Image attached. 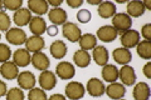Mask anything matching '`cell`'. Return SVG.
<instances>
[{"instance_id": "6da1fadb", "label": "cell", "mask_w": 151, "mask_h": 100, "mask_svg": "<svg viewBox=\"0 0 151 100\" xmlns=\"http://www.w3.org/2000/svg\"><path fill=\"white\" fill-rule=\"evenodd\" d=\"M112 26L116 29L117 33H125L126 30H130L132 26V19L125 13L115 14L112 18Z\"/></svg>"}, {"instance_id": "7a4b0ae2", "label": "cell", "mask_w": 151, "mask_h": 100, "mask_svg": "<svg viewBox=\"0 0 151 100\" xmlns=\"http://www.w3.org/2000/svg\"><path fill=\"white\" fill-rule=\"evenodd\" d=\"M65 96L70 100H79L84 96L86 89H84L83 84L79 82H70L65 85Z\"/></svg>"}, {"instance_id": "3957f363", "label": "cell", "mask_w": 151, "mask_h": 100, "mask_svg": "<svg viewBox=\"0 0 151 100\" xmlns=\"http://www.w3.org/2000/svg\"><path fill=\"white\" fill-rule=\"evenodd\" d=\"M55 75L59 77L62 80H70L76 75L74 65L69 61H60L55 66Z\"/></svg>"}, {"instance_id": "277c9868", "label": "cell", "mask_w": 151, "mask_h": 100, "mask_svg": "<svg viewBox=\"0 0 151 100\" xmlns=\"http://www.w3.org/2000/svg\"><path fill=\"white\" fill-rule=\"evenodd\" d=\"M5 38L8 43H10L12 45H22V44H25L27 41V34L24 30H22L20 28H10L6 34Z\"/></svg>"}, {"instance_id": "5b68a950", "label": "cell", "mask_w": 151, "mask_h": 100, "mask_svg": "<svg viewBox=\"0 0 151 100\" xmlns=\"http://www.w3.org/2000/svg\"><path fill=\"white\" fill-rule=\"evenodd\" d=\"M62 34L67 40H69L70 43H76L79 40V38L82 36L81 29L76 25L74 23H65L63 24L62 28Z\"/></svg>"}, {"instance_id": "8992f818", "label": "cell", "mask_w": 151, "mask_h": 100, "mask_svg": "<svg viewBox=\"0 0 151 100\" xmlns=\"http://www.w3.org/2000/svg\"><path fill=\"white\" fill-rule=\"evenodd\" d=\"M140 43V33L137 30H126L121 34V44L124 45L126 49H131L135 48Z\"/></svg>"}, {"instance_id": "52a82bcc", "label": "cell", "mask_w": 151, "mask_h": 100, "mask_svg": "<svg viewBox=\"0 0 151 100\" xmlns=\"http://www.w3.org/2000/svg\"><path fill=\"white\" fill-rule=\"evenodd\" d=\"M38 82H39L40 88L43 90H52L57 85V75L52 73L50 70H44L40 73Z\"/></svg>"}, {"instance_id": "ba28073f", "label": "cell", "mask_w": 151, "mask_h": 100, "mask_svg": "<svg viewBox=\"0 0 151 100\" xmlns=\"http://www.w3.org/2000/svg\"><path fill=\"white\" fill-rule=\"evenodd\" d=\"M86 90L88 91V94L91 95L93 98H100L105 94V84H103L100 79L97 78H92L89 79L87 82V87H86Z\"/></svg>"}, {"instance_id": "9c48e42d", "label": "cell", "mask_w": 151, "mask_h": 100, "mask_svg": "<svg viewBox=\"0 0 151 100\" xmlns=\"http://www.w3.org/2000/svg\"><path fill=\"white\" fill-rule=\"evenodd\" d=\"M119 78L121 79V83L126 87H131L136 83V73L135 69L130 65H124L119 70Z\"/></svg>"}, {"instance_id": "30bf717a", "label": "cell", "mask_w": 151, "mask_h": 100, "mask_svg": "<svg viewBox=\"0 0 151 100\" xmlns=\"http://www.w3.org/2000/svg\"><path fill=\"white\" fill-rule=\"evenodd\" d=\"M117 35H119V33L116 31V29L112 25H103L97 30V36L96 38H98L101 41L112 43V41L116 40Z\"/></svg>"}, {"instance_id": "8fae6325", "label": "cell", "mask_w": 151, "mask_h": 100, "mask_svg": "<svg viewBox=\"0 0 151 100\" xmlns=\"http://www.w3.org/2000/svg\"><path fill=\"white\" fill-rule=\"evenodd\" d=\"M17 82L19 84V87H20V89L30 90L34 88V85H35V77L30 71H22V73H19V75H18Z\"/></svg>"}, {"instance_id": "7c38bea8", "label": "cell", "mask_w": 151, "mask_h": 100, "mask_svg": "<svg viewBox=\"0 0 151 100\" xmlns=\"http://www.w3.org/2000/svg\"><path fill=\"white\" fill-rule=\"evenodd\" d=\"M32 58L30 53L27 49H18L14 51L13 54V63L15 64L18 68H25L30 64Z\"/></svg>"}, {"instance_id": "4fadbf2b", "label": "cell", "mask_w": 151, "mask_h": 100, "mask_svg": "<svg viewBox=\"0 0 151 100\" xmlns=\"http://www.w3.org/2000/svg\"><path fill=\"white\" fill-rule=\"evenodd\" d=\"M48 18L50 23H53V25L57 26V25H63V24L67 23L68 15H67V11L59 6V8L50 9V11L48 13Z\"/></svg>"}, {"instance_id": "5bb4252c", "label": "cell", "mask_w": 151, "mask_h": 100, "mask_svg": "<svg viewBox=\"0 0 151 100\" xmlns=\"http://www.w3.org/2000/svg\"><path fill=\"white\" fill-rule=\"evenodd\" d=\"M105 93L107 94L108 98H111L113 100H120L125 96L126 94V89H125V85L124 84H120V83H111L108 87L106 88Z\"/></svg>"}, {"instance_id": "9a60e30c", "label": "cell", "mask_w": 151, "mask_h": 100, "mask_svg": "<svg viewBox=\"0 0 151 100\" xmlns=\"http://www.w3.org/2000/svg\"><path fill=\"white\" fill-rule=\"evenodd\" d=\"M25 49L29 51V53H39L40 50L44 49L45 46V41L42 36H37V35H33L30 38H28L27 41H25Z\"/></svg>"}, {"instance_id": "2e32d148", "label": "cell", "mask_w": 151, "mask_h": 100, "mask_svg": "<svg viewBox=\"0 0 151 100\" xmlns=\"http://www.w3.org/2000/svg\"><path fill=\"white\" fill-rule=\"evenodd\" d=\"M13 20L18 26L29 25V23L32 20V13H30V10L28 8H23L22 6L19 10H17L15 13H14Z\"/></svg>"}, {"instance_id": "e0dca14e", "label": "cell", "mask_w": 151, "mask_h": 100, "mask_svg": "<svg viewBox=\"0 0 151 100\" xmlns=\"http://www.w3.org/2000/svg\"><path fill=\"white\" fill-rule=\"evenodd\" d=\"M0 74L1 77L6 80H14L18 78L19 75V70H18V66L13 63V61H6L1 66H0Z\"/></svg>"}, {"instance_id": "ac0fdd59", "label": "cell", "mask_w": 151, "mask_h": 100, "mask_svg": "<svg viewBox=\"0 0 151 100\" xmlns=\"http://www.w3.org/2000/svg\"><path fill=\"white\" fill-rule=\"evenodd\" d=\"M112 56L115 61L117 64H121V65H127L132 60V54L129 49L126 48H116L112 53Z\"/></svg>"}, {"instance_id": "d6986e66", "label": "cell", "mask_w": 151, "mask_h": 100, "mask_svg": "<svg viewBox=\"0 0 151 100\" xmlns=\"http://www.w3.org/2000/svg\"><path fill=\"white\" fill-rule=\"evenodd\" d=\"M30 63L33 64V66L37 69V70H48L49 65H50V61H49V58L44 53H42V51H39V53H35L33 54L32 56V61Z\"/></svg>"}, {"instance_id": "ffe728a7", "label": "cell", "mask_w": 151, "mask_h": 100, "mask_svg": "<svg viewBox=\"0 0 151 100\" xmlns=\"http://www.w3.org/2000/svg\"><path fill=\"white\" fill-rule=\"evenodd\" d=\"M29 29L34 35L42 36V34H44L47 31V23L43 18L34 16V18H32V20L29 23Z\"/></svg>"}, {"instance_id": "44dd1931", "label": "cell", "mask_w": 151, "mask_h": 100, "mask_svg": "<svg viewBox=\"0 0 151 100\" xmlns=\"http://www.w3.org/2000/svg\"><path fill=\"white\" fill-rule=\"evenodd\" d=\"M49 51L54 59H63L67 55V45L62 40H55L50 44Z\"/></svg>"}, {"instance_id": "7402d4cb", "label": "cell", "mask_w": 151, "mask_h": 100, "mask_svg": "<svg viewBox=\"0 0 151 100\" xmlns=\"http://www.w3.org/2000/svg\"><path fill=\"white\" fill-rule=\"evenodd\" d=\"M48 1L45 0H29L28 1V9L30 10V13L33 11L38 16L48 13Z\"/></svg>"}, {"instance_id": "603a6c76", "label": "cell", "mask_w": 151, "mask_h": 100, "mask_svg": "<svg viewBox=\"0 0 151 100\" xmlns=\"http://www.w3.org/2000/svg\"><path fill=\"white\" fill-rule=\"evenodd\" d=\"M127 15L130 18H140L144 15L145 13V6L142 1H139V0H134V1L127 3Z\"/></svg>"}, {"instance_id": "cb8c5ba5", "label": "cell", "mask_w": 151, "mask_h": 100, "mask_svg": "<svg viewBox=\"0 0 151 100\" xmlns=\"http://www.w3.org/2000/svg\"><path fill=\"white\" fill-rule=\"evenodd\" d=\"M135 100H149L150 98V87L147 83H137L134 88V91H132Z\"/></svg>"}, {"instance_id": "d4e9b609", "label": "cell", "mask_w": 151, "mask_h": 100, "mask_svg": "<svg viewBox=\"0 0 151 100\" xmlns=\"http://www.w3.org/2000/svg\"><path fill=\"white\" fill-rule=\"evenodd\" d=\"M116 5L111 1H102L100 5H98V9H97V13L98 15L103 19H110V18H113V15L116 14Z\"/></svg>"}, {"instance_id": "484cf974", "label": "cell", "mask_w": 151, "mask_h": 100, "mask_svg": "<svg viewBox=\"0 0 151 100\" xmlns=\"http://www.w3.org/2000/svg\"><path fill=\"white\" fill-rule=\"evenodd\" d=\"M102 78L107 83H116V80L119 79V69L116 68V65L112 64H106L102 69Z\"/></svg>"}, {"instance_id": "4316f807", "label": "cell", "mask_w": 151, "mask_h": 100, "mask_svg": "<svg viewBox=\"0 0 151 100\" xmlns=\"http://www.w3.org/2000/svg\"><path fill=\"white\" fill-rule=\"evenodd\" d=\"M92 56L94 63L100 66H105L108 63V51L105 46H96L93 49Z\"/></svg>"}, {"instance_id": "83f0119b", "label": "cell", "mask_w": 151, "mask_h": 100, "mask_svg": "<svg viewBox=\"0 0 151 100\" xmlns=\"http://www.w3.org/2000/svg\"><path fill=\"white\" fill-rule=\"evenodd\" d=\"M73 61L74 64L79 66V68H87L91 64V55L86 50H77L73 55Z\"/></svg>"}, {"instance_id": "f1b7e54d", "label": "cell", "mask_w": 151, "mask_h": 100, "mask_svg": "<svg viewBox=\"0 0 151 100\" xmlns=\"http://www.w3.org/2000/svg\"><path fill=\"white\" fill-rule=\"evenodd\" d=\"M79 48L81 50H92L97 46V38L92 34H83L79 38Z\"/></svg>"}, {"instance_id": "f546056e", "label": "cell", "mask_w": 151, "mask_h": 100, "mask_svg": "<svg viewBox=\"0 0 151 100\" xmlns=\"http://www.w3.org/2000/svg\"><path fill=\"white\" fill-rule=\"evenodd\" d=\"M136 51L140 58H142L145 60L151 59V43L147 40H142L136 45Z\"/></svg>"}, {"instance_id": "4dcf8cb0", "label": "cell", "mask_w": 151, "mask_h": 100, "mask_svg": "<svg viewBox=\"0 0 151 100\" xmlns=\"http://www.w3.org/2000/svg\"><path fill=\"white\" fill-rule=\"evenodd\" d=\"M28 99L29 100H48L45 94V90H43L42 88H33L29 90V94H28Z\"/></svg>"}, {"instance_id": "1f68e13d", "label": "cell", "mask_w": 151, "mask_h": 100, "mask_svg": "<svg viewBox=\"0 0 151 100\" xmlns=\"http://www.w3.org/2000/svg\"><path fill=\"white\" fill-rule=\"evenodd\" d=\"M6 100H24L25 95L23 89L20 88H12L10 90H8L6 93Z\"/></svg>"}, {"instance_id": "d6a6232c", "label": "cell", "mask_w": 151, "mask_h": 100, "mask_svg": "<svg viewBox=\"0 0 151 100\" xmlns=\"http://www.w3.org/2000/svg\"><path fill=\"white\" fill-rule=\"evenodd\" d=\"M10 56H12V50L9 48V45L0 43V63L4 64L6 61H9L10 60Z\"/></svg>"}, {"instance_id": "836d02e7", "label": "cell", "mask_w": 151, "mask_h": 100, "mask_svg": "<svg viewBox=\"0 0 151 100\" xmlns=\"http://www.w3.org/2000/svg\"><path fill=\"white\" fill-rule=\"evenodd\" d=\"M10 18H9L8 14L1 10L0 11V31H8L10 29Z\"/></svg>"}, {"instance_id": "e575fe53", "label": "cell", "mask_w": 151, "mask_h": 100, "mask_svg": "<svg viewBox=\"0 0 151 100\" xmlns=\"http://www.w3.org/2000/svg\"><path fill=\"white\" fill-rule=\"evenodd\" d=\"M3 5H4V9H6V10L17 11L22 8L23 0H6V1H3Z\"/></svg>"}, {"instance_id": "d590c367", "label": "cell", "mask_w": 151, "mask_h": 100, "mask_svg": "<svg viewBox=\"0 0 151 100\" xmlns=\"http://www.w3.org/2000/svg\"><path fill=\"white\" fill-rule=\"evenodd\" d=\"M91 18H92V15L87 9H82V10H79L77 13V20L82 24H87L89 20H91Z\"/></svg>"}, {"instance_id": "8d00e7d4", "label": "cell", "mask_w": 151, "mask_h": 100, "mask_svg": "<svg viewBox=\"0 0 151 100\" xmlns=\"http://www.w3.org/2000/svg\"><path fill=\"white\" fill-rule=\"evenodd\" d=\"M141 35L145 38V40H147V41L151 40V24H145L141 28Z\"/></svg>"}, {"instance_id": "74e56055", "label": "cell", "mask_w": 151, "mask_h": 100, "mask_svg": "<svg viewBox=\"0 0 151 100\" xmlns=\"http://www.w3.org/2000/svg\"><path fill=\"white\" fill-rule=\"evenodd\" d=\"M83 4V0H67V5L70 8L77 9Z\"/></svg>"}, {"instance_id": "f35d334b", "label": "cell", "mask_w": 151, "mask_h": 100, "mask_svg": "<svg viewBox=\"0 0 151 100\" xmlns=\"http://www.w3.org/2000/svg\"><path fill=\"white\" fill-rule=\"evenodd\" d=\"M142 71H144V75H145L146 78H147V79H151V63H150V61L144 65Z\"/></svg>"}, {"instance_id": "ab89813d", "label": "cell", "mask_w": 151, "mask_h": 100, "mask_svg": "<svg viewBox=\"0 0 151 100\" xmlns=\"http://www.w3.org/2000/svg\"><path fill=\"white\" fill-rule=\"evenodd\" d=\"M8 93V87H6V83L0 80V98L1 96H5Z\"/></svg>"}, {"instance_id": "60d3db41", "label": "cell", "mask_w": 151, "mask_h": 100, "mask_svg": "<svg viewBox=\"0 0 151 100\" xmlns=\"http://www.w3.org/2000/svg\"><path fill=\"white\" fill-rule=\"evenodd\" d=\"M47 33H48L49 36H55L58 34V28L55 25H50L49 28H47Z\"/></svg>"}, {"instance_id": "b9f144b4", "label": "cell", "mask_w": 151, "mask_h": 100, "mask_svg": "<svg viewBox=\"0 0 151 100\" xmlns=\"http://www.w3.org/2000/svg\"><path fill=\"white\" fill-rule=\"evenodd\" d=\"M63 0H49L48 1V5L53 6V8H59L60 5H62Z\"/></svg>"}, {"instance_id": "7bdbcfd3", "label": "cell", "mask_w": 151, "mask_h": 100, "mask_svg": "<svg viewBox=\"0 0 151 100\" xmlns=\"http://www.w3.org/2000/svg\"><path fill=\"white\" fill-rule=\"evenodd\" d=\"M48 100H67V99L62 94H53L50 95V98H48Z\"/></svg>"}, {"instance_id": "ee69618b", "label": "cell", "mask_w": 151, "mask_h": 100, "mask_svg": "<svg viewBox=\"0 0 151 100\" xmlns=\"http://www.w3.org/2000/svg\"><path fill=\"white\" fill-rule=\"evenodd\" d=\"M101 3V0H88V4H91V5H100Z\"/></svg>"}, {"instance_id": "f6af8a7d", "label": "cell", "mask_w": 151, "mask_h": 100, "mask_svg": "<svg viewBox=\"0 0 151 100\" xmlns=\"http://www.w3.org/2000/svg\"><path fill=\"white\" fill-rule=\"evenodd\" d=\"M142 3H144V6H145L146 10H151V3L149 1V0L147 1H142Z\"/></svg>"}, {"instance_id": "bcb514c9", "label": "cell", "mask_w": 151, "mask_h": 100, "mask_svg": "<svg viewBox=\"0 0 151 100\" xmlns=\"http://www.w3.org/2000/svg\"><path fill=\"white\" fill-rule=\"evenodd\" d=\"M3 8H4V5H3V1H1V0H0V11L3 10Z\"/></svg>"}, {"instance_id": "7dc6e473", "label": "cell", "mask_w": 151, "mask_h": 100, "mask_svg": "<svg viewBox=\"0 0 151 100\" xmlns=\"http://www.w3.org/2000/svg\"><path fill=\"white\" fill-rule=\"evenodd\" d=\"M0 39H1V34H0Z\"/></svg>"}, {"instance_id": "c3c4849f", "label": "cell", "mask_w": 151, "mask_h": 100, "mask_svg": "<svg viewBox=\"0 0 151 100\" xmlns=\"http://www.w3.org/2000/svg\"><path fill=\"white\" fill-rule=\"evenodd\" d=\"M120 100H124V99H120Z\"/></svg>"}]
</instances>
